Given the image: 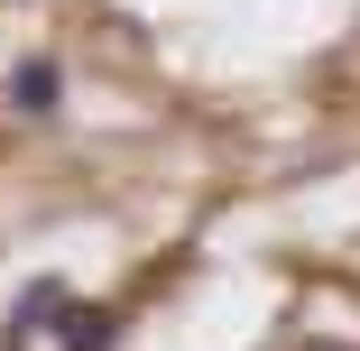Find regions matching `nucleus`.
<instances>
[{"instance_id":"f257e3e1","label":"nucleus","mask_w":360,"mask_h":351,"mask_svg":"<svg viewBox=\"0 0 360 351\" xmlns=\"http://www.w3.org/2000/svg\"><path fill=\"white\" fill-rule=\"evenodd\" d=\"M65 305H75V287H65V277H28V287H19V305H10V324H0V342H10V351L46 342V333L65 324Z\"/></svg>"},{"instance_id":"7ed1b4c3","label":"nucleus","mask_w":360,"mask_h":351,"mask_svg":"<svg viewBox=\"0 0 360 351\" xmlns=\"http://www.w3.org/2000/svg\"><path fill=\"white\" fill-rule=\"evenodd\" d=\"M111 342H120V314H111V305H65L56 351H111Z\"/></svg>"},{"instance_id":"f03ea898","label":"nucleus","mask_w":360,"mask_h":351,"mask_svg":"<svg viewBox=\"0 0 360 351\" xmlns=\"http://www.w3.org/2000/svg\"><path fill=\"white\" fill-rule=\"evenodd\" d=\"M56 102H65V65H56V56H19V65H10V111L46 120Z\"/></svg>"}]
</instances>
